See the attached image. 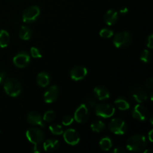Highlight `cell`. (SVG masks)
<instances>
[{
	"label": "cell",
	"instance_id": "cell-30",
	"mask_svg": "<svg viewBox=\"0 0 153 153\" xmlns=\"http://www.w3.org/2000/svg\"><path fill=\"white\" fill-rule=\"evenodd\" d=\"M85 105H86L87 107L90 108H94L96 107V105H97V99L95 97H88L85 100Z\"/></svg>",
	"mask_w": 153,
	"mask_h": 153
},
{
	"label": "cell",
	"instance_id": "cell-7",
	"mask_svg": "<svg viewBox=\"0 0 153 153\" xmlns=\"http://www.w3.org/2000/svg\"><path fill=\"white\" fill-rule=\"evenodd\" d=\"M96 114L102 118L111 117L115 113V108L109 103H101L96 105Z\"/></svg>",
	"mask_w": 153,
	"mask_h": 153
},
{
	"label": "cell",
	"instance_id": "cell-31",
	"mask_svg": "<svg viewBox=\"0 0 153 153\" xmlns=\"http://www.w3.org/2000/svg\"><path fill=\"white\" fill-rule=\"evenodd\" d=\"M74 121V117L70 115H67V116L64 117L62 120V124L65 126H68L71 125L72 123Z\"/></svg>",
	"mask_w": 153,
	"mask_h": 153
},
{
	"label": "cell",
	"instance_id": "cell-11",
	"mask_svg": "<svg viewBox=\"0 0 153 153\" xmlns=\"http://www.w3.org/2000/svg\"><path fill=\"white\" fill-rule=\"evenodd\" d=\"M149 112L147 108L143 105L138 104L136 105L132 111V117L138 121H145L148 118Z\"/></svg>",
	"mask_w": 153,
	"mask_h": 153
},
{
	"label": "cell",
	"instance_id": "cell-26",
	"mask_svg": "<svg viewBox=\"0 0 153 153\" xmlns=\"http://www.w3.org/2000/svg\"><path fill=\"white\" fill-rule=\"evenodd\" d=\"M55 113L54 111L49 110L47 111L46 113L44 114L43 117V120L44 122L46 123H51L55 120Z\"/></svg>",
	"mask_w": 153,
	"mask_h": 153
},
{
	"label": "cell",
	"instance_id": "cell-2",
	"mask_svg": "<svg viewBox=\"0 0 153 153\" xmlns=\"http://www.w3.org/2000/svg\"><path fill=\"white\" fill-rule=\"evenodd\" d=\"M147 146V140L142 134H135L129 137L126 143L127 150L131 152H140Z\"/></svg>",
	"mask_w": 153,
	"mask_h": 153
},
{
	"label": "cell",
	"instance_id": "cell-14",
	"mask_svg": "<svg viewBox=\"0 0 153 153\" xmlns=\"http://www.w3.org/2000/svg\"><path fill=\"white\" fill-rule=\"evenodd\" d=\"M131 95H132L133 99L138 103L144 102L148 98V96L145 90L141 87L138 86L133 88L132 91H131Z\"/></svg>",
	"mask_w": 153,
	"mask_h": 153
},
{
	"label": "cell",
	"instance_id": "cell-35",
	"mask_svg": "<svg viewBox=\"0 0 153 153\" xmlns=\"http://www.w3.org/2000/svg\"><path fill=\"white\" fill-rule=\"evenodd\" d=\"M126 152H127L126 149H124V148H123V147H121V146L115 148L114 150H112V152H114V153H126Z\"/></svg>",
	"mask_w": 153,
	"mask_h": 153
},
{
	"label": "cell",
	"instance_id": "cell-8",
	"mask_svg": "<svg viewBox=\"0 0 153 153\" xmlns=\"http://www.w3.org/2000/svg\"><path fill=\"white\" fill-rule=\"evenodd\" d=\"M31 58L29 54L25 51H22L16 54L13 58V62L16 67L19 68H24L29 64Z\"/></svg>",
	"mask_w": 153,
	"mask_h": 153
},
{
	"label": "cell",
	"instance_id": "cell-20",
	"mask_svg": "<svg viewBox=\"0 0 153 153\" xmlns=\"http://www.w3.org/2000/svg\"><path fill=\"white\" fill-rule=\"evenodd\" d=\"M19 37L23 40H28L32 37V31L28 26L22 25L19 29Z\"/></svg>",
	"mask_w": 153,
	"mask_h": 153
},
{
	"label": "cell",
	"instance_id": "cell-24",
	"mask_svg": "<svg viewBox=\"0 0 153 153\" xmlns=\"http://www.w3.org/2000/svg\"><path fill=\"white\" fill-rule=\"evenodd\" d=\"M91 128L93 131L95 132H101L105 128V124L101 120H96L91 123Z\"/></svg>",
	"mask_w": 153,
	"mask_h": 153
},
{
	"label": "cell",
	"instance_id": "cell-39",
	"mask_svg": "<svg viewBox=\"0 0 153 153\" xmlns=\"http://www.w3.org/2000/svg\"><path fill=\"white\" fill-rule=\"evenodd\" d=\"M150 123H151V124H153V123H152V116L150 117Z\"/></svg>",
	"mask_w": 153,
	"mask_h": 153
},
{
	"label": "cell",
	"instance_id": "cell-3",
	"mask_svg": "<svg viewBox=\"0 0 153 153\" xmlns=\"http://www.w3.org/2000/svg\"><path fill=\"white\" fill-rule=\"evenodd\" d=\"M3 84L4 91L10 97H16L21 94L22 86L17 79L14 78H7Z\"/></svg>",
	"mask_w": 153,
	"mask_h": 153
},
{
	"label": "cell",
	"instance_id": "cell-17",
	"mask_svg": "<svg viewBox=\"0 0 153 153\" xmlns=\"http://www.w3.org/2000/svg\"><path fill=\"white\" fill-rule=\"evenodd\" d=\"M105 22L108 25H113L118 19V13L116 10L110 9L105 13L104 16Z\"/></svg>",
	"mask_w": 153,
	"mask_h": 153
},
{
	"label": "cell",
	"instance_id": "cell-6",
	"mask_svg": "<svg viewBox=\"0 0 153 153\" xmlns=\"http://www.w3.org/2000/svg\"><path fill=\"white\" fill-rule=\"evenodd\" d=\"M109 129L114 134L122 135L126 134L128 130V126L123 120L120 118H114L112 119L109 123Z\"/></svg>",
	"mask_w": 153,
	"mask_h": 153
},
{
	"label": "cell",
	"instance_id": "cell-36",
	"mask_svg": "<svg viewBox=\"0 0 153 153\" xmlns=\"http://www.w3.org/2000/svg\"><path fill=\"white\" fill-rule=\"evenodd\" d=\"M128 10L127 7H122V8L120 9V13H122V14H126V13H128Z\"/></svg>",
	"mask_w": 153,
	"mask_h": 153
},
{
	"label": "cell",
	"instance_id": "cell-15",
	"mask_svg": "<svg viewBox=\"0 0 153 153\" xmlns=\"http://www.w3.org/2000/svg\"><path fill=\"white\" fill-rule=\"evenodd\" d=\"M27 120L28 123L32 126H37L44 127V123H43V117H41L40 114L37 111H31L28 113L27 116Z\"/></svg>",
	"mask_w": 153,
	"mask_h": 153
},
{
	"label": "cell",
	"instance_id": "cell-29",
	"mask_svg": "<svg viewBox=\"0 0 153 153\" xmlns=\"http://www.w3.org/2000/svg\"><path fill=\"white\" fill-rule=\"evenodd\" d=\"M31 55L34 58H41L43 57V54L40 49H39L37 47H31L30 49Z\"/></svg>",
	"mask_w": 153,
	"mask_h": 153
},
{
	"label": "cell",
	"instance_id": "cell-25",
	"mask_svg": "<svg viewBox=\"0 0 153 153\" xmlns=\"http://www.w3.org/2000/svg\"><path fill=\"white\" fill-rule=\"evenodd\" d=\"M49 128L52 134H55V135H61L64 132L62 126L59 124H52L49 126Z\"/></svg>",
	"mask_w": 153,
	"mask_h": 153
},
{
	"label": "cell",
	"instance_id": "cell-19",
	"mask_svg": "<svg viewBox=\"0 0 153 153\" xmlns=\"http://www.w3.org/2000/svg\"><path fill=\"white\" fill-rule=\"evenodd\" d=\"M51 78L50 76L46 72H41L37 75V82L39 86L42 88H46L50 83Z\"/></svg>",
	"mask_w": 153,
	"mask_h": 153
},
{
	"label": "cell",
	"instance_id": "cell-16",
	"mask_svg": "<svg viewBox=\"0 0 153 153\" xmlns=\"http://www.w3.org/2000/svg\"><path fill=\"white\" fill-rule=\"evenodd\" d=\"M94 96H95V98L97 100H105L108 99L110 98V92H109L108 90L104 86H97L94 88Z\"/></svg>",
	"mask_w": 153,
	"mask_h": 153
},
{
	"label": "cell",
	"instance_id": "cell-32",
	"mask_svg": "<svg viewBox=\"0 0 153 153\" xmlns=\"http://www.w3.org/2000/svg\"><path fill=\"white\" fill-rule=\"evenodd\" d=\"M146 46L152 49L153 48V34H150L146 39Z\"/></svg>",
	"mask_w": 153,
	"mask_h": 153
},
{
	"label": "cell",
	"instance_id": "cell-37",
	"mask_svg": "<svg viewBox=\"0 0 153 153\" xmlns=\"http://www.w3.org/2000/svg\"><path fill=\"white\" fill-rule=\"evenodd\" d=\"M152 132H153V130L152 129V130H151V131L149 132V134H148V135H149V140H150L151 142H152Z\"/></svg>",
	"mask_w": 153,
	"mask_h": 153
},
{
	"label": "cell",
	"instance_id": "cell-27",
	"mask_svg": "<svg viewBox=\"0 0 153 153\" xmlns=\"http://www.w3.org/2000/svg\"><path fill=\"white\" fill-rule=\"evenodd\" d=\"M100 35L102 38H110V37H111L114 35V31L111 29L104 28L100 30Z\"/></svg>",
	"mask_w": 153,
	"mask_h": 153
},
{
	"label": "cell",
	"instance_id": "cell-18",
	"mask_svg": "<svg viewBox=\"0 0 153 153\" xmlns=\"http://www.w3.org/2000/svg\"><path fill=\"white\" fill-rule=\"evenodd\" d=\"M60 143L56 139H49L43 143V149L46 152H54L59 148Z\"/></svg>",
	"mask_w": 153,
	"mask_h": 153
},
{
	"label": "cell",
	"instance_id": "cell-28",
	"mask_svg": "<svg viewBox=\"0 0 153 153\" xmlns=\"http://www.w3.org/2000/svg\"><path fill=\"white\" fill-rule=\"evenodd\" d=\"M152 55H151L150 52L147 49H144L140 54V60L143 61V63H148L150 61Z\"/></svg>",
	"mask_w": 153,
	"mask_h": 153
},
{
	"label": "cell",
	"instance_id": "cell-22",
	"mask_svg": "<svg viewBox=\"0 0 153 153\" xmlns=\"http://www.w3.org/2000/svg\"><path fill=\"white\" fill-rule=\"evenodd\" d=\"M114 104L121 111H126L130 108V103L128 102L126 99L123 98V97H120V98L117 99L114 101Z\"/></svg>",
	"mask_w": 153,
	"mask_h": 153
},
{
	"label": "cell",
	"instance_id": "cell-5",
	"mask_svg": "<svg viewBox=\"0 0 153 153\" xmlns=\"http://www.w3.org/2000/svg\"><path fill=\"white\" fill-rule=\"evenodd\" d=\"M40 14V9L38 6L33 5L27 7L22 13V21L25 23L36 22Z\"/></svg>",
	"mask_w": 153,
	"mask_h": 153
},
{
	"label": "cell",
	"instance_id": "cell-4",
	"mask_svg": "<svg viewBox=\"0 0 153 153\" xmlns=\"http://www.w3.org/2000/svg\"><path fill=\"white\" fill-rule=\"evenodd\" d=\"M132 41L131 34L128 31H120L115 34L113 43L117 48H126L129 46Z\"/></svg>",
	"mask_w": 153,
	"mask_h": 153
},
{
	"label": "cell",
	"instance_id": "cell-33",
	"mask_svg": "<svg viewBox=\"0 0 153 153\" xmlns=\"http://www.w3.org/2000/svg\"><path fill=\"white\" fill-rule=\"evenodd\" d=\"M6 79H7V73H6V72L2 70H0V85L4 83Z\"/></svg>",
	"mask_w": 153,
	"mask_h": 153
},
{
	"label": "cell",
	"instance_id": "cell-1",
	"mask_svg": "<svg viewBox=\"0 0 153 153\" xmlns=\"http://www.w3.org/2000/svg\"><path fill=\"white\" fill-rule=\"evenodd\" d=\"M25 136L27 140L34 145L33 152H40L39 145L44 140V133L43 132V131L37 128H31L27 130Z\"/></svg>",
	"mask_w": 153,
	"mask_h": 153
},
{
	"label": "cell",
	"instance_id": "cell-9",
	"mask_svg": "<svg viewBox=\"0 0 153 153\" xmlns=\"http://www.w3.org/2000/svg\"><path fill=\"white\" fill-rule=\"evenodd\" d=\"M63 137H64V140L67 143L71 146H75L77 145L80 141V137H79V133L73 128H68L65 130L63 132Z\"/></svg>",
	"mask_w": 153,
	"mask_h": 153
},
{
	"label": "cell",
	"instance_id": "cell-34",
	"mask_svg": "<svg viewBox=\"0 0 153 153\" xmlns=\"http://www.w3.org/2000/svg\"><path fill=\"white\" fill-rule=\"evenodd\" d=\"M145 86L148 89H152L153 87V79L152 78H149L145 82Z\"/></svg>",
	"mask_w": 153,
	"mask_h": 153
},
{
	"label": "cell",
	"instance_id": "cell-10",
	"mask_svg": "<svg viewBox=\"0 0 153 153\" xmlns=\"http://www.w3.org/2000/svg\"><path fill=\"white\" fill-rule=\"evenodd\" d=\"M89 118V110L85 104H82L77 108L74 114V119L79 123H84Z\"/></svg>",
	"mask_w": 153,
	"mask_h": 153
},
{
	"label": "cell",
	"instance_id": "cell-13",
	"mask_svg": "<svg viewBox=\"0 0 153 153\" xmlns=\"http://www.w3.org/2000/svg\"><path fill=\"white\" fill-rule=\"evenodd\" d=\"M58 94H59L58 87L57 85H52L44 93V95H43L44 102L46 103L54 102L58 99Z\"/></svg>",
	"mask_w": 153,
	"mask_h": 153
},
{
	"label": "cell",
	"instance_id": "cell-12",
	"mask_svg": "<svg viewBox=\"0 0 153 153\" xmlns=\"http://www.w3.org/2000/svg\"><path fill=\"white\" fill-rule=\"evenodd\" d=\"M88 75V69L82 66L74 67L70 71V77L73 81H81L85 79Z\"/></svg>",
	"mask_w": 153,
	"mask_h": 153
},
{
	"label": "cell",
	"instance_id": "cell-21",
	"mask_svg": "<svg viewBox=\"0 0 153 153\" xmlns=\"http://www.w3.org/2000/svg\"><path fill=\"white\" fill-rule=\"evenodd\" d=\"M10 34L6 30H0V47H7L10 43Z\"/></svg>",
	"mask_w": 153,
	"mask_h": 153
},
{
	"label": "cell",
	"instance_id": "cell-23",
	"mask_svg": "<svg viewBox=\"0 0 153 153\" xmlns=\"http://www.w3.org/2000/svg\"><path fill=\"white\" fill-rule=\"evenodd\" d=\"M113 143L112 140L110 137H105L102 138L100 141V146L102 150L103 151H108L111 149Z\"/></svg>",
	"mask_w": 153,
	"mask_h": 153
},
{
	"label": "cell",
	"instance_id": "cell-38",
	"mask_svg": "<svg viewBox=\"0 0 153 153\" xmlns=\"http://www.w3.org/2000/svg\"><path fill=\"white\" fill-rule=\"evenodd\" d=\"M152 149H146L144 151V153H152Z\"/></svg>",
	"mask_w": 153,
	"mask_h": 153
}]
</instances>
